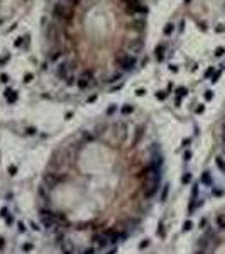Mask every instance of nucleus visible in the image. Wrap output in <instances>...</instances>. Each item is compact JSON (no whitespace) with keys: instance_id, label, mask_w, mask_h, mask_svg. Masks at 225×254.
<instances>
[{"instance_id":"nucleus-1","label":"nucleus","mask_w":225,"mask_h":254,"mask_svg":"<svg viewBox=\"0 0 225 254\" xmlns=\"http://www.w3.org/2000/svg\"><path fill=\"white\" fill-rule=\"evenodd\" d=\"M53 14H54V17H58L59 20L69 22V20L73 19V15H75V10H73V7L68 5V3H64V2H58V3L54 5Z\"/></svg>"},{"instance_id":"nucleus-2","label":"nucleus","mask_w":225,"mask_h":254,"mask_svg":"<svg viewBox=\"0 0 225 254\" xmlns=\"http://www.w3.org/2000/svg\"><path fill=\"white\" fill-rule=\"evenodd\" d=\"M56 76H58L61 81H68L69 76L71 75H75V71H73V65L71 63H68V61H59L58 65H56Z\"/></svg>"},{"instance_id":"nucleus-3","label":"nucleus","mask_w":225,"mask_h":254,"mask_svg":"<svg viewBox=\"0 0 225 254\" xmlns=\"http://www.w3.org/2000/svg\"><path fill=\"white\" fill-rule=\"evenodd\" d=\"M117 63L120 65L122 71L127 73V71L134 69V66L137 65V59L134 56H129V54H117Z\"/></svg>"},{"instance_id":"nucleus-4","label":"nucleus","mask_w":225,"mask_h":254,"mask_svg":"<svg viewBox=\"0 0 225 254\" xmlns=\"http://www.w3.org/2000/svg\"><path fill=\"white\" fill-rule=\"evenodd\" d=\"M142 196L146 198V200H151V198H154V196L159 193V190H161V183H142Z\"/></svg>"},{"instance_id":"nucleus-5","label":"nucleus","mask_w":225,"mask_h":254,"mask_svg":"<svg viewBox=\"0 0 225 254\" xmlns=\"http://www.w3.org/2000/svg\"><path fill=\"white\" fill-rule=\"evenodd\" d=\"M93 241H95V247H97V249H105V247L110 246V239H108V235L105 234V232L95 234Z\"/></svg>"},{"instance_id":"nucleus-6","label":"nucleus","mask_w":225,"mask_h":254,"mask_svg":"<svg viewBox=\"0 0 225 254\" xmlns=\"http://www.w3.org/2000/svg\"><path fill=\"white\" fill-rule=\"evenodd\" d=\"M59 249H61V254H75L76 246L73 244V241L66 239V241H63V242L59 244Z\"/></svg>"},{"instance_id":"nucleus-7","label":"nucleus","mask_w":225,"mask_h":254,"mask_svg":"<svg viewBox=\"0 0 225 254\" xmlns=\"http://www.w3.org/2000/svg\"><path fill=\"white\" fill-rule=\"evenodd\" d=\"M215 229L220 232H225V214H217L215 217Z\"/></svg>"},{"instance_id":"nucleus-8","label":"nucleus","mask_w":225,"mask_h":254,"mask_svg":"<svg viewBox=\"0 0 225 254\" xmlns=\"http://www.w3.org/2000/svg\"><path fill=\"white\" fill-rule=\"evenodd\" d=\"M80 80H83V81H87V83H91L93 81V78H95V73L91 71V69H83L81 73H80V76H78Z\"/></svg>"},{"instance_id":"nucleus-9","label":"nucleus","mask_w":225,"mask_h":254,"mask_svg":"<svg viewBox=\"0 0 225 254\" xmlns=\"http://www.w3.org/2000/svg\"><path fill=\"white\" fill-rule=\"evenodd\" d=\"M201 185L205 186H213V181H212V175H210V171H205V173H201Z\"/></svg>"},{"instance_id":"nucleus-10","label":"nucleus","mask_w":225,"mask_h":254,"mask_svg":"<svg viewBox=\"0 0 225 254\" xmlns=\"http://www.w3.org/2000/svg\"><path fill=\"white\" fill-rule=\"evenodd\" d=\"M164 54H166V46L164 44H159L156 48V59L161 63L163 59H164Z\"/></svg>"},{"instance_id":"nucleus-11","label":"nucleus","mask_w":225,"mask_h":254,"mask_svg":"<svg viewBox=\"0 0 225 254\" xmlns=\"http://www.w3.org/2000/svg\"><path fill=\"white\" fill-rule=\"evenodd\" d=\"M129 49H130L134 54L141 53V51H142V41H132V42H130V46H129Z\"/></svg>"},{"instance_id":"nucleus-12","label":"nucleus","mask_w":225,"mask_h":254,"mask_svg":"<svg viewBox=\"0 0 225 254\" xmlns=\"http://www.w3.org/2000/svg\"><path fill=\"white\" fill-rule=\"evenodd\" d=\"M142 137H144V129H142V127H139V129L136 130V137L132 139V146H137V144L142 141Z\"/></svg>"},{"instance_id":"nucleus-13","label":"nucleus","mask_w":225,"mask_h":254,"mask_svg":"<svg viewBox=\"0 0 225 254\" xmlns=\"http://www.w3.org/2000/svg\"><path fill=\"white\" fill-rule=\"evenodd\" d=\"M37 193H39V196L44 200V202L49 200V193H48V190H46V185H41L39 188H37Z\"/></svg>"},{"instance_id":"nucleus-14","label":"nucleus","mask_w":225,"mask_h":254,"mask_svg":"<svg viewBox=\"0 0 225 254\" xmlns=\"http://www.w3.org/2000/svg\"><path fill=\"white\" fill-rule=\"evenodd\" d=\"M198 193H200V185L198 183H195L193 185V188H191V200H198Z\"/></svg>"},{"instance_id":"nucleus-15","label":"nucleus","mask_w":225,"mask_h":254,"mask_svg":"<svg viewBox=\"0 0 225 254\" xmlns=\"http://www.w3.org/2000/svg\"><path fill=\"white\" fill-rule=\"evenodd\" d=\"M215 164H217V168H218L222 173H225V161H224V158L218 156V158L215 159Z\"/></svg>"},{"instance_id":"nucleus-16","label":"nucleus","mask_w":225,"mask_h":254,"mask_svg":"<svg viewBox=\"0 0 225 254\" xmlns=\"http://www.w3.org/2000/svg\"><path fill=\"white\" fill-rule=\"evenodd\" d=\"M168 195H169V185H163V192H161V202H166Z\"/></svg>"},{"instance_id":"nucleus-17","label":"nucleus","mask_w":225,"mask_h":254,"mask_svg":"<svg viewBox=\"0 0 225 254\" xmlns=\"http://www.w3.org/2000/svg\"><path fill=\"white\" fill-rule=\"evenodd\" d=\"M59 58H61V51H56V53H51V54H49V61H51L53 65L58 63Z\"/></svg>"},{"instance_id":"nucleus-18","label":"nucleus","mask_w":225,"mask_h":254,"mask_svg":"<svg viewBox=\"0 0 225 254\" xmlns=\"http://www.w3.org/2000/svg\"><path fill=\"white\" fill-rule=\"evenodd\" d=\"M191 180H193V176H191V173H185V175H183V176H181V183H183V185H190V183H191Z\"/></svg>"},{"instance_id":"nucleus-19","label":"nucleus","mask_w":225,"mask_h":254,"mask_svg":"<svg viewBox=\"0 0 225 254\" xmlns=\"http://www.w3.org/2000/svg\"><path fill=\"white\" fill-rule=\"evenodd\" d=\"M134 112V107L132 105H124V107L120 108V114L122 115H129V114H132Z\"/></svg>"},{"instance_id":"nucleus-20","label":"nucleus","mask_w":225,"mask_h":254,"mask_svg":"<svg viewBox=\"0 0 225 254\" xmlns=\"http://www.w3.org/2000/svg\"><path fill=\"white\" fill-rule=\"evenodd\" d=\"M3 220H5V225H7V227H12V225H14V222H15V217H14V214H9L5 219H3Z\"/></svg>"},{"instance_id":"nucleus-21","label":"nucleus","mask_w":225,"mask_h":254,"mask_svg":"<svg viewBox=\"0 0 225 254\" xmlns=\"http://www.w3.org/2000/svg\"><path fill=\"white\" fill-rule=\"evenodd\" d=\"M188 95V90H186L185 87H179L176 90V97H179V98H183V97H186Z\"/></svg>"},{"instance_id":"nucleus-22","label":"nucleus","mask_w":225,"mask_h":254,"mask_svg":"<svg viewBox=\"0 0 225 254\" xmlns=\"http://www.w3.org/2000/svg\"><path fill=\"white\" fill-rule=\"evenodd\" d=\"M144 27H146V22L141 19V20H137L136 22V26H134V29L136 31H144Z\"/></svg>"},{"instance_id":"nucleus-23","label":"nucleus","mask_w":225,"mask_h":254,"mask_svg":"<svg viewBox=\"0 0 225 254\" xmlns=\"http://www.w3.org/2000/svg\"><path fill=\"white\" fill-rule=\"evenodd\" d=\"M193 229V222L191 220H186L185 224H183V232H188V230H191Z\"/></svg>"},{"instance_id":"nucleus-24","label":"nucleus","mask_w":225,"mask_h":254,"mask_svg":"<svg viewBox=\"0 0 225 254\" xmlns=\"http://www.w3.org/2000/svg\"><path fill=\"white\" fill-rule=\"evenodd\" d=\"M220 76H222V69H218V71H215V73H213V76L210 78V80H212V83H217Z\"/></svg>"},{"instance_id":"nucleus-25","label":"nucleus","mask_w":225,"mask_h":254,"mask_svg":"<svg viewBox=\"0 0 225 254\" xmlns=\"http://www.w3.org/2000/svg\"><path fill=\"white\" fill-rule=\"evenodd\" d=\"M97 251H98L97 247H93V246H91V247H87L83 253H80V254H97Z\"/></svg>"},{"instance_id":"nucleus-26","label":"nucleus","mask_w":225,"mask_h":254,"mask_svg":"<svg viewBox=\"0 0 225 254\" xmlns=\"http://www.w3.org/2000/svg\"><path fill=\"white\" fill-rule=\"evenodd\" d=\"M122 76H124V73H115V75L112 76V78L108 80V83H114V81H118V80L122 78Z\"/></svg>"},{"instance_id":"nucleus-27","label":"nucleus","mask_w":225,"mask_h":254,"mask_svg":"<svg viewBox=\"0 0 225 254\" xmlns=\"http://www.w3.org/2000/svg\"><path fill=\"white\" fill-rule=\"evenodd\" d=\"M173 31H174V24H168L166 27H164V34H166V36H169Z\"/></svg>"},{"instance_id":"nucleus-28","label":"nucleus","mask_w":225,"mask_h":254,"mask_svg":"<svg viewBox=\"0 0 225 254\" xmlns=\"http://www.w3.org/2000/svg\"><path fill=\"white\" fill-rule=\"evenodd\" d=\"M9 214H10V212H9V208H7V207H2V208H0V217H2V219H5Z\"/></svg>"},{"instance_id":"nucleus-29","label":"nucleus","mask_w":225,"mask_h":254,"mask_svg":"<svg viewBox=\"0 0 225 254\" xmlns=\"http://www.w3.org/2000/svg\"><path fill=\"white\" fill-rule=\"evenodd\" d=\"M17 97H19V95H17V92L14 90V93H12V95L7 98V100H9V103H14V102H17Z\"/></svg>"},{"instance_id":"nucleus-30","label":"nucleus","mask_w":225,"mask_h":254,"mask_svg":"<svg viewBox=\"0 0 225 254\" xmlns=\"http://www.w3.org/2000/svg\"><path fill=\"white\" fill-rule=\"evenodd\" d=\"M149 244H151V242H149V239H144V241H142V242L139 244V249L142 251V249H146V247H149Z\"/></svg>"},{"instance_id":"nucleus-31","label":"nucleus","mask_w":225,"mask_h":254,"mask_svg":"<svg viewBox=\"0 0 225 254\" xmlns=\"http://www.w3.org/2000/svg\"><path fill=\"white\" fill-rule=\"evenodd\" d=\"M32 247H34V246L30 244V242H27V244L22 246V251H24V253H30V251H32Z\"/></svg>"},{"instance_id":"nucleus-32","label":"nucleus","mask_w":225,"mask_h":254,"mask_svg":"<svg viewBox=\"0 0 225 254\" xmlns=\"http://www.w3.org/2000/svg\"><path fill=\"white\" fill-rule=\"evenodd\" d=\"M166 97H168V92H157V93H156L157 100H164Z\"/></svg>"},{"instance_id":"nucleus-33","label":"nucleus","mask_w":225,"mask_h":254,"mask_svg":"<svg viewBox=\"0 0 225 254\" xmlns=\"http://www.w3.org/2000/svg\"><path fill=\"white\" fill-rule=\"evenodd\" d=\"M225 54V48H217L215 49V56L217 58H220V56H224Z\"/></svg>"},{"instance_id":"nucleus-34","label":"nucleus","mask_w":225,"mask_h":254,"mask_svg":"<svg viewBox=\"0 0 225 254\" xmlns=\"http://www.w3.org/2000/svg\"><path fill=\"white\" fill-rule=\"evenodd\" d=\"M212 193L215 196H222L224 195V190H220V188H212Z\"/></svg>"},{"instance_id":"nucleus-35","label":"nucleus","mask_w":225,"mask_h":254,"mask_svg":"<svg viewBox=\"0 0 225 254\" xmlns=\"http://www.w3.org/2000/svg\"><path fill=\"white\" fill-rule=\"evenodd\" d=\"M212 98H213V92H212V90H206V92H205V100H206V102H210Z\"/></svg>"},{"instance_id":"nucleus-36","label":"nucleus","mask_w":225,"mask_h":254,"mask_svg":"<svg viewBox=\"0 0 225 254\" xmlns=\"http://www.w3.org/2000/svg\"><path fill=\"white\" fill-rule=\"evenodd\" d=\"M213 73H215V69H213V68H208L205 71V78H212V76H213Z\"/></svg>"},{"instance_id":"nucleus-37","label":"nucleus","mask_w":225,"mask_h":254,"mask_svg":"<svg viewBox=\"0 0 225 254\" xmlns=\"http://www.w3.org/2000/svg\"><path fill=\"white\" fill-rule=\"evenodd\" d=\"M9 175H17V166H14V164H10L9 166Z\"/></svg>"},{"instance_id":"nucleus-38","label":"nucleus","mask_w":225,"mask_h":254,"mask_svg":"<svg viewBox=\"0 0 225 254\" xmlns=\"http://www.w3.org/2000/svg\"><path fill=\"white\" fill-rule=\"evenodd\" d=\"M17 227H19V232H26V230H27V227H26V224H24V222H19V224H17Z\"/></svg>"},{"instance_id":"nucleus-39","label":"nucleus","mask_w":225,"mask_h":254,"mask_svg":"<svg viewBox=\"0 0 225 254\" xmlns=\"http://www.w3.org/2000/svg\"><path fill=\"white\" fill-rule=\"evenodd\" d=\"M125 5H136V3H139V0H122Z\"/></svg>"},{"instance_id":"nucleus-40","label":"nucleus","mask_w":225,"mask_h":254,"mask_svg":"<svg viewBox=\"0 0 225 254\" xmlns=\"http://www.w3.org/2000/svg\"><path fill=\"white\" fill-rule=\"evenodd\" d=\"M157 234L161 235V237H164V235H166V234H164V227H163V224H159V229H157Z\"/></svg>"},{"instance_id":"nucleus-41","label":"nucleus","mask_w":225,"mask_h":254,"mask_svg":"<svg viewBox=\"0 0 225 254\" xmlns=\"http://www.w3.org/2000/svg\"><path fill=\"white\" fill-rule=\"evenodd\" d=\"M195 112L196 114H203V112H205V105H198V107L195 108Z\"/></svg>"},{"instance_id":"nucleus-42","label":"nucleus","mask_w":225,"mask_h":254,"mask_svg":"<svg viewBox=\"0 0 225 254\" xmlns=\"http://www.w3.org/2000/svg\"><path fill=\"white\" fill-rule=\"evenodd\" d=\"M64 3H68V5H71V7H75L76 3H78V0H63Z\"/></svg>"},{"instance_id":"nucleus-43","label":"nucleus","mask_w":225,"mask_h":254,"mask_svg":"<svg viewBox=\"0 0 225 254\" xmlns=\"http://www.w3.org/2000/svg\"><path fill=\"white\" fill-rule=\"evenodd\" d=\"M26 132H27L29 136H34V134H36V129H34V127H27V129H26Z\"/></svg>"},{"instance_id":"nucleus-44","label":"nucleus","mask_w":225,"mask_h":254,"mask_svg":"<svg viewBox=\"0 0 225 254\" xmlns=\"http://www.w3.org/2000/svg\"><path fill=\"white\" fill-rule=\"evenodd\" d=\"M30 227H32V230H36V232H39V230H41V227L36 224V222H30Z\"/></svg>"},{"instance_id":"nucleus-45","label":"nucleus","mask_w":225,"mask_h":254,"mask_svg":"<svg viewBox=\"0 0 225 254\" xmlns=\"http://www.w3.org/2000/svg\"><path fill=\"white\" fill-rule=\"evenodd\" d=\"M0 81H2V83H7V81H9V76H7L5 73H3V75H0Z\"/></svg>"},{"instance_id":"nucleus-46","label":"nucleus","mask_w":225,"mask_h":254,"mask_svg":"<svg viewBox=\"0 0 225 254\" xmlns=\"http://www.w3.org/2000/svg\"><path fill=\"white\" fill-rule=\"evenodd\" d=\"M12 93H14V90H12V88H7V90L3 92V95H5V97H7V98H9L10 95H12Z\"/></svg>"},{"instance_id":"nucleus-47","label":"nucleus","mask_w":225,"mask_h":254,"mask_svg":"<svg viewBox=\"0 0 225 254\" xmlns=\"http://www.w3.org/2000/svg\"><path fill=\"white\" fill-rule=\"evenodd\" d=\"M30 80H32V75H30V73H27V75L24 76V83H29Z\"/></svg>"},{"instance_id":"nucleus-48","label":"nucleus","mask_w":225,"mask_h":254,"mask_svg":"<svg viewBox=\"0 0 225 254\" xmlns=\"http://www.w3.org/2000/svg\"><path fill=\"white\" fill-rule=\"evenodd\" d=\"M183 158H185V161H190V159H191V151H186Z\"/></svg>"},{"instance_id":"nucleus-49","label":"nucleus","mask_w":225,"mask_h":254,"mask_svg":"<svg viewBox=\"0 0 225 254\" xmlns=\"http://www.w3.org/2000/svg\"><path fill=\"white\" fill-rule=\"evenodd\" d=\"M3 247H5V239L0 237V251H3Z\"/></svg>"},{"instance_id":"nucleus-50","label":"nucleus","mask_w":225,"mask_h":254,"mask_svg":"<svg viewBox=\"0 0 225 254\" xmlns=\"http://www.w3.org/2000/svg\"><path fill=\"white\" fill-rule=\"evenodd\" d=\"M136 93H137V95H139V97H142V95L146 93V90H144V88H139V90H137Z\"/></svg>"},{"instance_id":"nucleus-51","label":"nucleus","mask_w":225,"mask_h":254,"mask_svg":"<svg viewBox=\"0 0 225 254\" xmlns=\"http://www.w3.org/2000/svg\"><path fill=\"white\" fill-rule=\"evenodd\" d=\"M9 61V56H3V58H0V66L3 65V63H7Z\"/></svg>"},{"instance_id":"nucleus-52","label":"nucleus","mask_w":225,"mask_h":254,"mask_svg":"<svg viewBox=\"0 0 225 254\" xmlns=\"http://www.w3.org/2000/svg\"><path fill=\"white\" fill-rule=\"evenodd\" d=\"M205 225H206V219H201V220H200V227L205 229Z\"/></svg>"},{"instance_id":"nucleus-53","label":"nucleus","mask_w":225,"mask_h":254,"mask_svg":"<svg viewBox=\"0 0 225 254\" xmlns=\"http://www.w3.org/2000/svg\"><path fill=\"white\" fill-rule=\"evenodd\" d=\"M22 41H24V37H19V39L14 42V46H20V44H22Z\"/></svg>"},{"instance_id":"nucleus-54","label":"nucleus","mask_w":225,"mask_h":254,"mask_svg":"<svg viewBox=\"0 0 225 254\" xmlns=\"http://www.w3.org/2000/svg\"><path fill=\"white\" fill-rule=\"evenodd\" d=\"M222 144L225 146V130H222Z\"/></svg>"},{"instance_id":"nucleus-55","label":"nucleus","mask_w":225,"mask_h":254,"mask_svg":"<svg viewBox=\"0 0 225 254\" xmlns=\"http://www.w3.org/2000/svg\"><path fill=\"white\" fill-rule=\"evenodd\" d=\"M190 142H191V141H190V139H185V141H183V146H188V144H190Z\"/></svg>"},{"instance_id":"nucleus-56","label":"nucleus","mask_w":225,"mask_h":254,"mask_svg":"<svg viewBox=\"0 0 225 254\" xmlns=\"http://www.w3.org/2000/svg\"><path fill=\"white\" fill-rule=\"evenodd\" d=\"M115 251H117V249H115V247H112V249H110L107 254H115Z\"/></svg>"},{"instance_id":"nucleus-57","label":"nucleus","mask_w":225,"mask_h":254,"mask_svg":"<svg viewBox=\"0 0 225 254\" xmlns=\"http://www.w3.org/2000/svg\"><path fill=\"white\" fill-rule=\"evenodd\" d=\"M95 100H97V95H93V97L88 98V102H95Z\"/></svg>"},{"instance_id":"nucleus-58","label":"nucleus","mask_w":225,"mask_h":254,"mask_svg":"<svg viewBox=\"0 0 225 254\" xmlns=\"http://www.w3.org/2000/svg\"><path fill=\"white\" fill-rule=\"evenodd\" d=\"M217 31H218V32H222V31H225V27H224V26H218V27H217Z\"/></svg>"}]
</instances>
